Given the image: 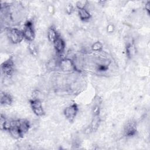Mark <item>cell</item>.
<instances>
[{
	"label": "cell",
	"instance_id": "obj_1",
	"mask_svg": "<svg viewBox=\"0 0 150 150\" xmlns=\"http://www.w3.org/2000/svg\"><path fill=\"white\" fill-rule=\"evenodd\" d=\"M22 32L24 36V38L26 39L28 41L30 42L33 41L35 37V32L34 26L32 22L27 21L25 23Z\"/></svg>",
	"mask_w": 150,
	"mask_h": 150
},
{
	"label": "cell",
	"instance_id": "obj_15",
	"mask_svg": "<svg viewBox=\"0 0 150 150\" xmlns=\"http://www.w3.org/2000/svg\"><path fill=\"white\" fill-rule=\"evenodd\" d=\"M87 1H78L76 3V6L77 9H81V8H85V6L87 4Z\"/></svg>",
	"mask_w": 150,
	"mask_h": 150
},
{
	"label": "cell",
	"instance_id": "obj_2",
	"mask_svg": "<svg viewBox=\"0 0 150 150\" xmlns=\"http://www.w3.org/2000/svg\"><path fill=\"white\" fill-rule=\"evenodd\" d=\"M7 34L10 40L14 44L20 43L24 38L22 31L16 28L9 29L7 31Z\"/></svg>",
	"mask_w": 150,
	"mask_h": 150
},
{
	"label": "cell",
	"instance_id": "obj_18",
	"mask_svg": "<svg viewBox=\"0 0 150 150\" xmlns=\"http://www.w3.org/2000/svg\"><path fill=\"white\" fill-rule=\"evenodd\" d=\"M66 11L68 14H71L73 11V6L71 4H67L66 6Z\"/></svg>",
	"mask_w": 150,
	"mask_h": 150
},
{
	"label": "cell",
	"instance_id": "obj_6",
	"mask_svg": "<svg viewBox=\"0 0 150 150\" xmlns=\"http://www.w3.org/2000/svg\"><path fill=\"white\" fill-rule=\"evenodd\" d=\"M13 67L14 63L13 60L11 59H9L1 64V70L5 76L10 77L13 72Z\"/></svg>",
	"mask_w": 150,
	"mask_h": 150
},
{
	"label": "cell",
	"instance_id": "obj_3",
	"mask_svg": "<svg viewBox=\"0 0 150 150\" xmlns=\"http://www.w3.org/2000/svg\"><path fill=\"white\" fill-rule=\"evenodd\" d=\"M30 104L35 115L38 117H42L45 115V111L42 103L39 98H32L30 100Z\"/></svg>",
	"mask_w": 150,
	"mask_h": 150
},
{
	"label": "cell",
	"instance_id": "obj_11",
	"mask_svg": "<svg viewBox=\"0 0 150 150\" xmlns=\"http://www.w3.org/2000/svg\"><path fill=\"white\" fill-rule=\"evenodd\" d=\"M12 103V97L11 96L6 93L1 94V104L4 105H9Z\"/></svg>",
	"mask_w": 150,
	"mask_h": 150
},
{
	"label": "cell",
	"instance_id": "obj_9",
	"mask_svg": "<svg viewBox=\"0 0 150 150\" xmlns=\"http://www.w3.org/2000/svg\"><path fill=\"white\" fill-rule=\"evenodd\" d=\"M18 127L21 134L22 136H23V135L28 131L30 127V124L28 120L21 119L18 120Z\"/></svg>",
	"mask_w": 150,
	"mask_h": 150
},
{
	"label": "cell",
	"instance_id": "obj_16",
	"mask_svg": "<svg viewBox=\"0 0 150 150\" xmlns=\"http://www.w3.org/2000/svg\"><path fill=\"white\" fill-rule=\"evenodd\" d=\"M29 50L30 52L33 54H35L36 53V47L35 45V44L33 43V42H31L29 44Z\"/></svg>",
	"mask_w": 150,
	"mask_h": 150
},
{
	"label": "cell",
	"instance_id": "obj_17",
	"mask_svg": "<svg viewBox=\"0 0 150 150\" xmlns=\"http://www.w3.org/2000/svg\"><path fill=\"white\" fill-rule=\"evenodd\" d=\"M6 121H7V120H6L5 117H4L2 115H1V120H0V125H1V129H4Z\"/></svg>",
	"mask_w": 150,
	"mask_h": 150
},
{
	"label": "cell",
	"instance_id": "obj_12",
	"mask_svg": "<svg viewBox=\"0 0 150 150\" xmlns=\"http://www.w3.org/2000/svg\"><path fill=\"white\" fill-rule=\"evenodd\" d=\"M78 14L82 21H87L91 18L90 13L86 8L78 9Z\"/></svg>",
	"mask_w": 150,
	"mask_h": 150
},
{
	"label": "cell",
	"instance_id": "obj_14",
	"mask_svg": "<svg viewBox=\"0 0 150 150\" xmlns=\"http://www.w3.org/2000/svg\"><path fill=\"white\" fill-rule=\"evenodd\" d=\"M103 49V45L100 42H96L91 46V49L94 51H101Z\"/></svg>",
	"mask_w": 150,
	"mask_h": 150
},
{
	"label": "cell",
	"instance_id": "obj_20",
	"mask_svg": "<svg viewBox=\"0 0 150 150\" xmlns=\"http://www.w3.org/2000/svg\"><path fill=\"white\" fill-rule=\"evenodd\" d=\"M112 28H113V26H112V25H109V26H108V28H107L108 31L110 32V29H111V32H112V31L113 30V29H112Z\"/></svg>",
	"mask_w": 150,
	"mask_h": 150
},
{
	"label": "cell",
	"instance_id": "obj_10",
	"mask_svg": "<svg viewBox=\"0 0 150 150\" xmlns=\"http://www.w3.org/2000/svg\"><path fill=\"white\" fill-rule=\"evenodd\" d=\"M47 36L50 42L53 43L57 39V38L59 36V35L56 31V28L54 26H52L47 29Z\"/></svg>",
	"mask_w": 150,
	"mask_h": 150
},
{
	"label": "cell",
	"instance_id": "obj_13",
	"mask_svg": "<svg viewBox=\"0 0 150 150\" xmlns=\"http://www.w3.org/2000/svg\"><path fill=\"white\" fill-rule=\"evenodd\" d=\"M99 122H100L99 115H95L91 124V128L93 131L97 129V128L99 125Z\"/></svg>",
	"mask_w": 150,
	"mask_h": 150
},
{
	"label": "cell",
	"instance_id": "obj_4",
	"mask_svg": "<svg viewBox=\"0 0 150 150\" xmlns=\"http://www.w3.org/2000/svg\"><path fill=\"white\" fill-rule=\"evenodd\" d=\"M79 108L75 103L67 107L64 110V115L69 121H73L77 115Z\"/></svg>",
	"mask_w": 150,
	"mask_h": 150
},
{
	"label": "cell",
	"instance_id": "obj_5",
	"mask_svg": "<svg viewBox=\"0 0 150 150\" xmlns=\"http://www.w3.org/2000/svg\"><path fill=\"white\" fill-rule=\"evenodd\" d=\"M58 66L60 70L64 71H71L76 69V67L73 62L68 58L61 59L58 62Z\"/></svg>",
	"mask_w": 150,
	"mask_h": 150
},
{
	"label": "cell",
	"instance_id": "obj_19",
	"mask_svg": "<svg viewBox=\"0 0 150 150\" xmlns=\"http://www.w3.org/2000/svg\"><path fill=\"white\" fill-rule=\"evenodd\" d=\"M145 10H146V11L147 12V13L149 14V12H150V2H149V1H148V2L145 4Z\"/></svg>",
	"mask_w": 150,
	"mask_h": 150
},
{
	"label": "cell",
	"instance_id": "obj_7",
	"mask_svg": "<svg viewBox=\"0 0 150 150\" xmlns=\"http://www.w3.org/2000/svg\"><path fill=\"white\" fill-rule=\"evenodd\" d=\"M137 132V124L134 121L128 122L124 127V134L126 137L134 136Z\"/></svg>",
	"mask_w": 150,
	"mask_h": 150
},
{
	"label": "cell",
	"instance_id": "obj_8",
	"mask_svg": "<svg viewBox=\"0 0 150 150\" xmlns=\"http://www.w3.org/2000/svg\"><path fill=\"white\" fill-rule=\"evenodd\" d=\"M54 47L56 52L59 54H62L63 53L65 49V42L64 40L59 35L55 41L53 42Z\"/></svg>",
	"mask_w": 150,
	"mask_h": 150
}]
</instances>
